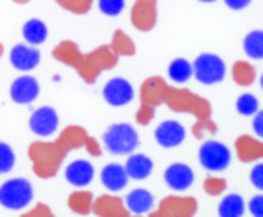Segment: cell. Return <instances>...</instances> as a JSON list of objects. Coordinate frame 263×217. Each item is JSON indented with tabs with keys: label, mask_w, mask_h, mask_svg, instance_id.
<instances>
[{
	"label": "cell",
	"mask_w": 263,
	"mask_h": 217,
	"mask_svg": "<svg viewBox=\"0 0 263 217\" xmlns=\"http://www.w3.org/2000/svg\"><path fill=\"white\" fill-rule=\"evenodd\" d=\"M104 146L109 154L128 156L139 146V135L130 124H113L104 133Z\"/></svg>",
	"instance_id": "obj_1"
},
{
	"label": "cell",
	"mask_w": 263,
	"mask_h": 217,
	"mask_svg": "<svg viewBox=\"0 0 263 217\" xmlns=\"http://www.w3.org/2000/svg\"><path fill=\"white\" fill-rule=\"evenodd\" d=\"M34 199L32 184L25 178H11L0 187V204L8 210H23Z\"/></svg>",
	"instance_id": "obj_2"
},
{
	"label": "cell",
	"mask_w": 263,
	"mask_h": 217,
	"mask_svg": "<svg viewBox=\"0 0 263 217\" xmlns=\"http://www.w3.org/2000/svg\"><path fill=\"white\" fill-rule=\"evenodd\" d=\"M192 75L203 84H216L226 77L224 60L211 53L199 54L192 64Z\"/></svg>",
	"instance_id": "obj_3"
},
{
	"label": "cell",
	"mask_w": 263,
	"mask_h": 217,
	"mask_svg": "<svg viewBox=\"0 0 263 217\" xmlns=\"http://www.w3.org/2000/svg\"><path fill=\"white\" fill-rule=\"evenodd\" d=\"M231 152L230 148L218 141H207L203 142L199 148V163L203 168H207L211 172H220L224 168L230 167Z\"/></svg>",
	"instance_id": "obj_4"
},
{
	"label": "cell",
	"mask_w": 263,
	"mask_h": 217,
	"mask_svg": "<svg viewBox=\"0 0 263 217\" xmlns=\"http://www.w3.org/2000/svg\"><path fill=\"white\" fill-rule=\"evenodd\" d=\"M154 139H156V142H158L160 146L175 148L184 142L186 129L177 120H165V122L158 124V127L154 129Z\"/></svg>",
	"instance_id": "obj_5"
},
{
	"label": "cell",
	"mask_w": 263,
	"mask_h": 217,
	"mask_svg": "<svg viewBox=\"0 0 263 217\" xmlns=\"http://www.w3.org/2000/svg\"><path fill=\"white\" fill-rule=\"evenodd\" d=\"M59 127V114L53 107H40L30 116V129L38 137H51Z\"/></svg>",
	"instance_id": "obj_6"
},
{
	"label": "cell",
	"mask_w": 263,
	"mask_h": 217,
	"mask_svg": "<svg viewBox=\"0 0 263 217\" xmlns=\"http://www.w3.org/2000/svg\"><path fill=\"white\" fill-rule=\"evenodd\" d=\"M104 99L113 107H122V105H128L134 99V88L132 84L122 79V77H117V79H111L107 84L104 86Z\"/></svg>",
	"instance_id": "obj_7"
},
{
	"label": "cell",
	"mask_w": 263,
	"mask_h": 217,
	"mask_svg": "<svg viewBox=\"0 0 263 217\" xmlns=\"http://www.w3.org/2000/svg\"><path fill=\"white\" fill-rule=\"evenodd\" d=\"M38 94H40V84H38V81L30 75L17 77L15 81L11 82V88H10L11 101H15V103H19V105L32 103L34 99L38 98Z\"/></svg>",
	"instance_id": "obj_8"
},
{
	"label": "cell",
	"mask_w": 263,
	"mask_h": 217,
	"mask_svg": "<svg viewBox=\"0 0 263 217\" xmlns=\"http://www.w3.org/2000/svg\"><path fill=\"white\" fill-rule=\"evenodd\" d=\"M165 184L170 185L171 189L175 191H184L188 189L194 182V170L184 163H173L165 168L164 172Z\"/></svg>",
	"instance_id": "obj_9"
},
{
	"label": "cell",
	"mask_w": 263,
	"mask_h": 217,
	"mask_svg": "<svg viewBox=\"0 0 263 217\" xmlns=\"http://www.w3.org/2000/svg\"><path fill=\"white\" fill-rule=\"evenodd\" d=\"M68 184L76 185V187H85L92 182L94 178V167L92 163L85 161V159H76L66 167L64 172Z\"/></svg>",
	"instance_id": "obj_10"
},
{
	"label": "cell",
	"mask_w": 263,
	"mask_h": 217,
	"mask_svg": "<svg viewBox=\"0 0 263 217\" xmlns=\"http://www.w3.org/2000/svg\"><path fill=\"white\" fill-rule=\"evenodd\" d=\"M11 66L19 71H30L40 64V53L34 47H28L25 44L15 45L10 53Z\"/></svg>",
	"instance_id": "obj_11"
},
{
	"label": "cell",
	"mask_w": 263,
	"mask_h": 217,
	"mask_svg": "<svg viewBox=\"0 0 263 217\" xmlns=\"http://www.w3.org/2000/svg\"><path fill=\"white\" fill-rule=\"evenodd\" d=\"M102 184L107 191H121L128 184V174L122 165L119 163H109L102 168Z\"/></svg>",
	"instance_id": "obj_12"
},
{
	"label": "cell",
	"mask_w": 263,
	"mask_h": 217,
	"mask_svg": "<svg viewBox=\"0 0 263 217\" xmlns=\"http://www.w3.org/2000/svg\"><path fill=\"white\" fill-rule=\"evenodd\" d=\"M154 168V163L151 158L143 156V154H130L126 165H124V170H126L128 178L132 180H145L151 176Z\"/></svg>",
	"instance_id": "obj_13"
},
{
	"label": "cell",
	"mask_w": 263,
	"mask_h": 217,
	"mask_svg": "<svg viewBox=\"0 0 263 217\" xmlns=\"http://www.w3.org/2000/svg\"><path fill=\"white\" fill-rule=\"evenodd\" d=\"M126 208L132 213H147L153 210L154 206V197L151 191L147 189H134L126 195Z\"/></svg>",
	"instance_id": "obj_14"
},
{
	"label": "cell",
	"mask_w": 263,
	"mask_h": 217,
	"mask_svg": "<svg viewBox=\"0 0 263 217\" xmlns=\"http://www.w3.org/2000/svg\"><path fill=\"white\" fill-rule=\"evenodd\" d=\"M23 36L30 45H42L47 39V27L40 19H30L23 27Z\"/></svg>",
	"instance_id": "obj_15"
},
{
	"label": "cell",
	"mask_w": 263,
	"mask_h": 217,
	"mask_svg": "<svg viewBox=\"0 0 263 217\" xmlns=\"http://www.w3.org/2000/svg\"><path fill=\"white\" fill-rule=\"evenodd\" d=\"M218 213L222 217H241L245 213V201L241 195H228L222 199L218 206Z\"/></svg>",
	"instance_id": "obj_16"
},
{
	"label": "cell",
	"mask_w": 263,
	"mask_h": 217,
	"mask_svg": "<svg viewBox=\"0 0 263 217\" xmlns=\"http://www.w3.org/2000/svg\"><path fill=\"white\" fill-rule=\"evenodd\" d=\"M167 75L173 82H186L192 77V64L186 58H175L167 68Z\"/></svg>",
	"instance_id": "obj_17"
},
{
	"label": "cell",
	"mask_w": 263,
	"mask_h": 217,
	"mask_svg": "<svg viewBox=\"0 0 263 217\" xmlns=\"http://www.w3.org/2000/svg\"><path fill=\"white\" fill-rule=\"evenodd\" d=\"M245 53L250 58L261 60L263 58V32L261 30H254L245 38Z\"/></svg>",
	"instance_id": "obj_18"
},
{
	"label": "cell",
	"mask_w": 263,
	"mask_h": 217,
	"mask_svg": "<svg viewBox=\"0 0 263 217\" xmlns=\"http://www.w3.org/2000/svg\"><path fill=\"white\" fill-rule=\"evenodd\" d=\"M258 108H259V101L252 94H242L241 98L237 99V111L242 116H254V114L258 113Z\"/></svg>",
	"instance_id": "obj_19"
},
{
	"label": "cell",
	"mask_w": 263,
	"mask_h": 217,
	"mask_svg": "<svg viewBox=\"0 0 263 217\" xmlns=\"http://www.w3.org/2000/svg\"><path fill=\"white\" fill-rule=\"evenodd\" d=\"M15 165V154L6 142H0V174L10 172Z\"/></svg>",
	"instance_id": "obj_20"
},
{
	"label": "cell",
	"mask_w": 263,
	"mask_h": 217,
	"mask_svg": "<svg viewBox=\"0 0 263 217\" xmlns=\"http://www.w3.org/2000/svg\"><path fill=\"white\" fill-rule=\"evenodd\" d=\"M98 8L104 15L117 17L124 10V0H98Z\"/></svg>",
	"instance_id": "obj_21"
},
{
	"label": "cell",
	"mask_w": 263,
	"mask_h": 217,
	"mask_svg": "<svg viewBox=\"0 0 263 217\" xmlns=\"http://www.w3.org/2000/svg\"><path fill=\"white\" fill-rule=\"evenodd\" d=\"M250 182H252V185L256 189H263V165L261 163H258V165L254 167L252 172H250Z\"/></svg>",
	"instance_id": "obj_22"
},
{
	"label": "cell",
	"mask_w": 263,
	"mask_h": 217,
	"mask_svg": "<svg viewBox=\"0 0 263 217\" xmlns=\"http://www.w3.org/2000/svg\"><path fill=\"white\" fill-rule=\"evenodd\" d=\"M248 208H250V212H252V215L256 217H263V197L261 195H256L250 201V204H248Z\"/></svg>",
	"instance_id": "obj_23"
},
{
	"label": "cell",
	"mask_w": 263,
	"mask_h": 217,
	"mask_svg": "<svg viewBox=\"0 0 263 217\" xmlns=\"http://www.w3.org/2000/svg\"><path fill=\"white\" fill-rule=\"evenodd\" d=\"M226 4H228V8H231V10H242V8H247L252 0H224Z\"/></svg>",
	"instance_id": "obj_24"
},
{
	"label": "cell",
	"mask_w": 263,
	"mask_h": 217,
	"mask_svg": "<svg viewBox=\"0 0 263 217\" xmlns=\"http://www.w3.org/2000/svg\"><path fill=\"white\" fill-rule=\"evenodd\" d=\"M261 120H263L261 113H256V114H254V131H256V135H258V137H261V135H263Z\"/></svg>",
	"instance_id": "obj_25"
},
{
	"label": "cell",
	"mask_w": 263,
	"mask_h": 217,
	"mask_svg": "<svg viewBox=\"0 0 263 217\" xmlns=\"http://www.w3.org/2000/svg\"><path fill=\"white\" fill-rule=\"evenodd\" d=\"M199 2H216V0H199Z\"/></svg>",
	"instance_id": "obj_26"
}]
</instances>
